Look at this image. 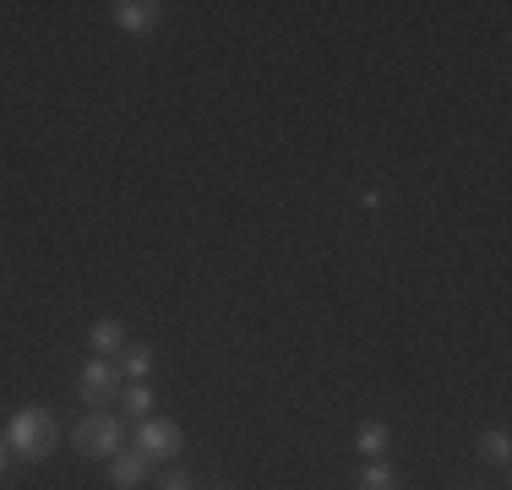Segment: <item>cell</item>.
<instances>
[{"label":"cell","instance_id":"cell-1","mask_svg":"<svg viewBox=\"0 0 512 490\" xmlns=\"http://www.w3.org/2000/svg\"><path fill=\"white\" fill-rule=\"evenodd\" d=\"M6 447H11V458H28V463H39V458H50V447H55V420L44 409H17L6 420Z\"/></svg>","mask_w":512,"mask_h":490},{"label":"cell","instance_id":"cell-2","mask_svg":"<svg viewBox=\"0 0 512 490\" xmlns=\"http://www.w3.org/2000/svg\"><path fill=\"white\" fill-rule=\"evenodd\" d=\"M126 447V425L115 420V414H88V420L77 425V452L82 458H115V452Z\"/></svg>","mask_w":512,"mask_h":490},{"label":"cell","instance_id":"cell-3","mask_svg":"<svg viewBox=\"0 0 512 490\" xmlns=\"http://www.w3.org/2000/svg\"><path fill=\"white\" fill-rule=\"evenodd\" d=\"M180 447H186V436H180L175 420H142L137 425V452H148V458H175Z\"/></svg>","mask_w":512,"mask_h":490},{"label":"cell","instance_id":"cell-4","mask_svg":"<svg viewBox=\"0 0 512 490\" xmlns=\"http://www.w3.org/2000/svg\"><path fill=\"white\" fill-rule=\"evenodd\" d=\"M148 452H137V447H120L115 458H109V485L115 490H137L142 480H148Z\"/></svg>","mask_w":512,"mask_h":490},{"label":"cell","instance_id":"cell-5","mask_svg":"<svg viewBox=\"0 0 512 490\" xmlns=\"http://www.w3.org/2000/svg\"><path fill=\"white\" fill-rule=\"evenodd\" d=\"M77 387H82V398H109V392L120 387L115 360H99V354H88V360H82V371H77Z\"/></svg>","mask_w":512,"mask_h":490},{"label":"cell","instance_id":"cell-6","mask_svg":"<svg viewBox=\"0 0 512 490\" xmlns=\"http://www.w3.org/2000/svg\"><path fill=\"white\" fill-rule=\"evenodd\" d=\"M158 17H164L158 0H120L115 6V28L120 33H148V28H158Z\"/></svg>","mask_w":512,"mask_h":490},{"label":"cell","instance_id":"cell-7","mask_svg":"<svg viewBox=\"0 0 512 490\" xmlns=\"http://www.w3.org/2000/svg\"><path fill=\"white\" fill-rule=\"evenodd\" d=\"M120 349H126V327H120L115 316L93 322V333H88V354H99V360H115Z\"/></svg>","mask_w":512,"mask_h":490},{"label":"cell","instance_id":"cell-8","mask_svg":"<svg viewBox=\"0 0 512 490\" xmlns=\"http://www.w3.org/2000/svg\"><path fill=\"white\" fill-rule=\"evenodd\" d=\"M393 447V425H382V420H365V425H355V452L360 458H382V452Z\"/></svg>","mask_w":512,"mask_h":490},{"label":"cell","instance_id":"cell-9","mask_svg":"<svg viewBox=\"0 0 512 490\" xmlns=\"http://www.w3.org/2000/svg\"><path fill=\"white\" fill-rule=\"evenodd\" d=\"M360 490H404V480H398L393 463L376 458V463H365V469H360Z\"/></svg>","mask_w":512,"mask_h":490},{"label":"cell","instance_id":"cell-10","mask_svg":"<svg viewBox=\"0 0 512 490\" xmlns=\"http://www.w3.org/2000/svg\"><path fill=\"white\" fill-rule=\"evenodd\" d=\"M120 371H126L131 382H142V376L153 371V349L148 343H126V349H120Z\"/></svg>","mask_w":512,"mask_h":490},{"label":"cell","instance_id":"cell-11","mask_svg":"<svg viewBox=\"0 0 512 490\" xmlns=\"http://www.w3.org/2000/svg\"><path fill=\"white\" fill-rule=\"evenodd\" d=\"M480 458H491V463H507V458H512V447H507V431H502V425L480 431Z\"/></svg>","mask_w":512,"mask_h":490},{"label":"cell","instance_id":"cell-12","mask_svg":"<svg viewBox=\"0 0 512 490\" xmlns=\"http://www.w3.org/2000/svg\"><path fill=\"white\" fill-rule=\"evenodd\" d=\"M126 409L137 414V420H153V392L142 387V382H131V387H126Z\"/></svg>","mask_w":512,"mask_h":490},{"label":"cell","instance_id":"cell-13","mask_svg":"<svg viewBox=\"0 0 512 490\" xmlns=\"http://www.w3.org/2000/svg\"><path fill=\"white\" fill-rule=\"evenodd\" d=\"M158 490H191V474H186V469L164 474V485H158Z\"/></svg>","mask_w":512,"mask_h":490},{"label":"cell","instance_id":"cell-14","mask_svg":"<svg viewBox=\"0 0 512 490\" xmlns=\"http://www.w3.org/2000/svg\"><path fill=\"white\" fill-rule=\"evenodd\" d=\"M11 469V447H6V436H0V474Z\"/></svg>","mask_w":512,"mask_h":490}]
</instances>
